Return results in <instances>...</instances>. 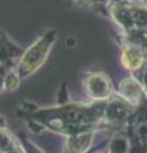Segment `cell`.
<instances>
[{
  "instance_id": "obj_2",
  "label": "cell",
  "mask_w": 147,
  "mask_h": 153,
  "mask_svg": "<svg viewBox=\"0 0 147 153\" xmlns=\"http://www.w3.org/2000/svg\"><path fill=\"white\" fill-rule=\"evenodd\" d=\"M86 88L93 98H109L111 92V83L102 73H93L86 79Z\"/></svg>"
},
{
  "instance_id": "obj_1",
  "label": "cell",
  "mask_w": 147,
  "mask_h": 153,
  "mask_svg": "<svg viewBox=\"0 0 147 153\" xmlns=\"http://www.w3.org/2000/svg\"><path fill=\"white\" fill-rule=\"evenodd\" d=\"M56 40V32L49 31L45 35H42L30 49H28L25 55H23L19 65L14 73H9L7 82H5V89L12 91L17 88L22 79L27 78L34 71H36L40 66L44 64L47 55L53 47L54 42Z\"/></svg>"
},
{
  "instance_id": "obj_4",
  "label": "cell",
  "mask_w": 147,
  "mask_h": 153,
  "mask_svg": "<svg viewBox=\"0 0 147 153\" xmlns=\"http://www.w3.org/2000/svg\"><path fill=\"white\" fill-rule=\"evenodd\" d=\"M9 63H3L0 65V91L5 89V82L9 74V70H10L12 66H9Z\"/></svg>"
},
{
  "instance_id": "obj_3",
  "label": "cell",
  "mask_w": 147,
  "mask_h": 153,
  "mask_svg": "<svg viewBox=\"0 0 147 153\" xmlns=\"http://www.w3.org/2000/svg\"><path fill=\"white\" fill-rule=\"evenodd\" d=\"M145 56L142 52L141 47H138L137 44H127L123 47V63L131 70H137L140 69L142 64H143Z\"/></svg>"
}]
</instances>
